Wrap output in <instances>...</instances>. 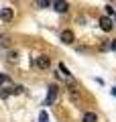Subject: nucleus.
<instances>
[{
	"instance_id": "obj_8",
	"label": "nucleus",
	"mask_w": 116,
	"mask_h": 122,
	"mask_svg": "<svg viewBox=\"0 0 116 122\" xmlns=\"http://www.w3.org/2000/svg\"><path fill=\"white\" fill-rule=\"evenodd\" d=\"M110 49H116V41L106 39V41L102 43V51H110Z\"/></svg>"
},
{
	"instance_id": "obj_4",
	"label": "nucleus",
	"mask_w": 116,
	"mask_h": 122,
	"mask_svg": "<svg viewBox=\"0 0 116 122\" xmlns=\"http://www.w3.org/2000/svg\"><path fill=\"white\" fill-rule=\"evenodd\" d=\"M49 65H51V61H49L47 55H39L37 57V67H39V69H47Z\"/></svg>"
},
{
	"instance_id": "obj_3",
	"label": "nucleus",
	"mask_w": 116,
	"mask_h": 122,
	"mask_svg": "<svg viewBox=\"0 0 116 122\" xmlns=\"http://www.w3.org/2000/svg\"><path fill=\"white\" fill-rule=\"evenodd\" d=\"M0 18H2L4 22H10L14 18V10L12 8H2V10H0Z\"/></svg>"
},
{
	"instance_id": "obj_10",
	"label": "nucleus",
	"mask_w": 116,
	"mask_h": 122,
	"mask_svg": "<svg viewBox=\"0 0 116 122\" xmlns=\"http://www.w3.org/2000/svg\"><path fill=\"white\" fill-rule=\"evenodd\" d=\"M37 6L39 8H47V6H51V0H37Z\"/></svg>"
},
{
	"instance_id": "obj_2",
	"label": "nucleus",
	"mask_w": 116,
	"mask_h": 122,
	"mask_svg": "<svg viewBox=\"0 0 116 122\" xmlns=\"http://www.w3.org/2000/svg\"><path fill=\"white\" fill-rule=\"evenodd\" d=\"M57 75H59L61 79H65V81H71V75H69L67 67H65L63 63H59V67H57Z\"/></svg>"
},
{
	"instance_id": "obj_5",
	"label": "nucleus",
	"mask_w": 116,
	"mask_h": 122,
	"mask_svg": "<svg viewBox=\"0 0 116 122\" xmlns=\"http://www.w3.org/2000/svg\"><path fill=\"white\" fill-rule=\"evenodd\" d=\"M100 26H102V30H112V26H114V22H112V18L110 16H102L100 18Z\"/></svg>"
},
{
	"instance_id": "obj_9",
	"label": "nucleus",
	"mask_w": 116,
	"mask_h": 122,
	"mask_svg": "<svg viewBox=\"0 0 116 122\" xmlns=\"http://www.w3.org/2000/svg\"><path fill=\"white\" fill-rule=\"evenodd\" d=\"M82 122H98V116H96L94 112H86L82 118Z\"/></svg>"
},
{
	"instance_id": "obj_7",
	"label": "nucleus",
	"mask_w": 116,
	"mask_h": 122,
	"mask_svg": "<svg viewBox=\"0 0 116 122\" xmlns=\"http://www.w3.org/2000/svg\"><path fill=\"white\" fill-rule=\"evenodd\" d=\"M61 41H63V43H73V41H75V35H73L71 30H61Z\"/></svg>"
},
{
	"instance_id": "obj_12",
	"label": "nucleus",
	"mask_w": 116,
	"mask_h": 122,
	"mask_svg": "<svg viewBox=\"0 0 116 122\" xmlns=\"http://www.w3.org/2000/svg\"><path fill=\"white\" fill-rule=\"evenodd\" d=\"M4 81H8V77H6L4 73H0V86H2V83H4Z\"/></svg>"
},
{
	"instance_id": "obj_11",
	"label": "nucleus",
	"mask_w": 116,
	"mask_h": 122,
	"mask_svg": "<svg viewBox=\"0 0 116 122\" xmlns=\"http://www.w3.org/2000/svg\"><path fill=\"white\" fill-rule=\"evenodd\" d=\"M47 120H49V116H47V112L43 110V112L39 114V122H47Z\"/></svg>"
},
{
	"instance_id": "obj_1",
	"label": "nucleus",
	"mask_w": 116,
	"mask_h": 122,
	"mask_svg": "<svg viewBox=\"0 0 116 122\" xmlns=\"http://www.w3.org/2000/svg\"><path fill=\"white\" fill-rule=\"evenodd\" d=\"M55 100H57V86H55V83H51V86H49V92H47V98H45V102H43V106H51Z\"/></svg>"
},
{
	"instance_id": "obj_6",
	"label": "nucleus",
	"mask_w": 116,
	"mask_h": 122,
	"mask_svg": "<svg viewBox=\"0 0 116 122\" xmlns=\"http://www.w3.org/2000/svg\"><path fill=\"white\" fill-rule=\"evenodd\" d=\"M53 8H55L57 12H67L69 4L65 2V0H55V2H53Z\"/></svg>"
}]
</instances>
